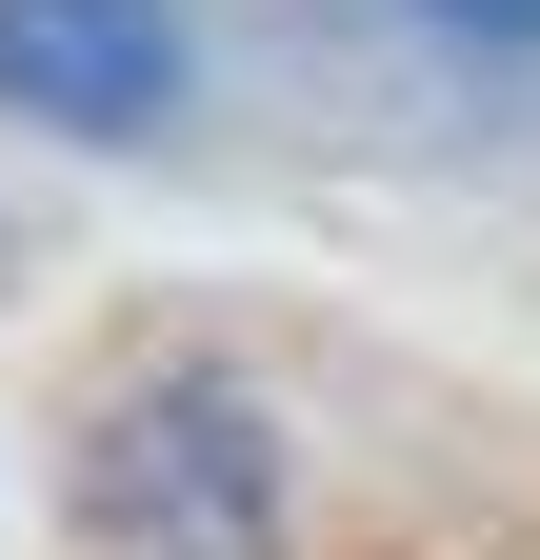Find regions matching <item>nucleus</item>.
Returning <instances> with one entry per match:
<instances>
[{
	"instance_id": "f03ea898",
	"label": "nucleus",
	"mask_w": 540,
	"mask_h": 560,
	"mask_svg": "<svg viewBox=\"0 0 540 560\" xmlns=\"http://www.w3.org/2000/svg\"><path fill=\"white\" fill-rule=\"evenodd\" d=\"M0 101L120 140V120L180 101V21H161V0H0Z\"/></svg>"
},
{
	"instance_id": "7ed1b4c3",
	"label": "nucleus",
	"mask_w": 540,
	"mask_h": 560,
	"mask_svg": "<svg viewBox=\"0 0 540 560\" xmlns=\"http://www.w3.org/2000/svg\"><path fill=\"white\" fill-rule=\"evenodd\" d=\"M460 21H481V40H540V0H460Z\"/></svg>"
},
{
	"instance_id": "f257e3e1",
	"label": "nucleus",
	"mask_w": 540,
	"mask_h": 560,
	"mask_svg": "<svg viewBox=\"0 0 540 560\" xmlns=\"http://www.w3.org/2000/svg\"><path fill=\"white\" fill-rule=\"evenodd\" d=\"M81 521H101L120 560H260V521H281L260 400H221V381L120 400V420H101V460H81Z\"/></svg>"
}]
</instances>
